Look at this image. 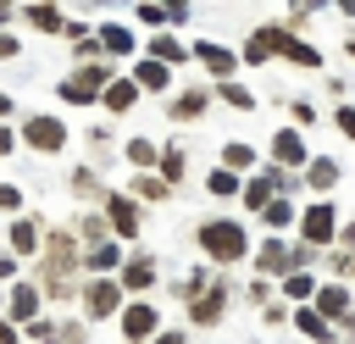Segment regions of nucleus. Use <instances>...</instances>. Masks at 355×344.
<instances>
[{
    "label": "nucleus",
    "mask_w": 355,
    "mask_h": 344,
    "mask_svg": "<svg viewBox=\"0 0 355 344\" xmlns=\"http://www.w3.org/2000/svg\"><path fill=\"white\" fill-rule=\"evenodd\" d=\"M327 6H338L344 17H355V0H327Z\"/></svg>",
    "instance_id": "864d4df0"
},
{
    "label": "nucleus",
    "mask_w": 355,
    "mask_h": 344,
    "mask_svg": "<svg viewBox=\"0 0 355 344\" xmlns=\"http://www.w3.org/2000/svg\"><path fill=\"white\" fill-rule=\"evenodd\" d=\"M22 338L28 344H55V322L50 316H33V322H22Z\"/></svg>",
    "instance_id": "e433bc0d"
},
{
    "label": "nucleus",
    "mask_w": 355,
    "mask_h": 344,
    "mask_svg": "<svg viewBox=\"0 0 355 344\" xmlns=\"http://www.w3.org/2000/svg\"><path fill=\"white\" fill-rule=\"evenodd\" d=\"M116 327H122L128 344H150V338L161 333V305H155L150 294H128L122 311H116Z\"/></svg>",
    "instance_id": "39448f33"
},
{
    "label": "nucleus",
    "mask_w": 355,
    "mask_h": 344,
    "mask_svg": "<svg viewBox=\"0 0 355 344\" xmlns=\"http://www.w3.org/2000/svg\"><path fill=\"white\" fill-rule=\"evenodd\" d=\"M94 39H100V50H105V55H133V44H139V33H133L128 22H100V28H94Z\"/></svg>",
    "instance_id": "a878e982"
},
{
    "label": "nucleus",
    "mask_w": 355,
    "mask_h": 344,
    "mask_svg": "<svg viewBox=\"0 0 355 344\" xmlns=\"http://www.w3.org/2000/svg\"><path fill=\"white\" fill-rule=\"evenodd\" d=\"M239 189H244V172H227L222 161H216V166L205 172V194H211V200H233Z\"/></svg>",
    "instance_id": "c756f323"
},
{
    "label": "nucleus",
    "mask_w": 355,
    "mask_h": 344,
    "mask_svg": "<svg viewBox=\"0 0 355 344\" xmlns=\"http://www.w3.org/2000/svg\"><path fill=\"white\" fill-rule=\"evenodd\" d=\"M111 78H116L111 61H78V67L55 83V94H61L67 105H100V89H105Z\"/></svg>",
    "instance_id": "20e7f679"
},
{
    "label": "nucleus",
    "mask_w": 355,
    "mask_h": 344,
    "mask_svg": "<svg viewBox=\"0 0 355 344\" xmlns=\"http://www.w3.org/2000/svg\"><path fill=\"white\" fill-rule=\"evenodd\" d=\"M311 311H322L333 327H355V294H349V283H344V277H333V283H316V294H311Z\"/></svg>",
    "instance_id": "1a4fd4ad"
},
{
    "label": "nucleus",
    "mask_w": 355,
    "mask_h": 344,
    "mask_svg": "<svg viewBox=\"0 0 355 344\" xmlns=\"http://www.w3.org/2000/svg\"><path fill=\"white\" fill-rule=\"evenodd\" d=\"M122 155H128V166H133V172H155L161 144H155V139H144V133H133V139L122 144Z\"/></svg>",
    "instance_id": "bb28decb"
},
{
    "label": "nucleus",
    "mask_w": 355,
    "mask_h": 344,
    "mask_svg": "<svg viewBox=\"0 0 355 344\" xmlns=\"http://www.w3.org/2000/svg\"><path fill=\"white\" fill-rule=\"evenodd\" d=\"M39 305H44L39 283H33V277H17V283H11V300H6V322H17V327H22V322H33V316H39Z\"/></svg>",
    "instance_id": "dca6fc26"
},
{
    "label": "nucleus",
    "mask_w": 355,
    "mask_h": 344,
    "mask_svg": "<svg viewBox=\"0 0 355 344\" xmlns=\"http://www.w3.org/2000/svg\"><path fill=\"white\" fill-rule=\"evenodd\" d=\"M211 94H216V100H227L233 111H255V94H250L244 83H233V78H222V83H211Z\"/></svg>",
    "instance_id": "72a5a7b5"
},
{
    "label": "nucleus",
    "mask_w": 355,
    "mask_h": 344,
    "mask_svg": "<svg viewBox=\"0 0 355 344\" xmlns=\"http://www.w3.org/2000/svg\"><path fill=\"white\" fill-rule=\"evenodd\" d=\"M338 178H344V166H338L333 155H311V161L300 166V183H305L311 194H333V189H338Z\"/></svg>",
    "instance_id": "a211bd4d"
},
{
    "label": "nucleus",
    "mask_w": 355,
    "mask_h": 344,
    "mask_svg": "<svg viewBox=\"0 0 355 344\" xmlns=\"http://www.w3.org/2000/svg\"><path fill=\"white\" fill-rule=\"evenodd\" d=\"M338 222H344V211L333 205V194H316L311 205H300V222H294V233H300V244H311V250H333V239H338Z\"/></svg>",
    "instance_id": "7ed1b4c3"
},
{
    "label": "nucleus",
    "mask_w": 355,
    "mask_h": 344,
    "mask_svg": "<svg viewBox=\"0 0 355 344\" xmlns=\"http://www.w3.org/2000/svg\"><path fill=\"white\" fill-rule=\"evenodd\" d=\"M6 244H11V255L33 261V255H39V244H44V216H11Z\"/></svg>",
    "instance_id": "4468645a"
},
{
    "label": "nucleus",
    "mask_w": 355,
    "mask_h": 344,
    "mask_svg": "<svg viewBox=\"0 0 355 344\" xmlns=\"http://www.w3.org/2000/svg\"><path fill=\"white\" fill-rule=\"evenodd\" d=\"M255 216L266 222V233H288V227L300 222V205H294V194H277V200H266Z\"/></svg>",
    "instance_id": "393cba45"
},
{
    "label": "nucleus",
    "mask_w": 355,
    "mask_h": 344,
    "mask_svg": "<svg viewBox=\"0 0 355 344\" xmlns=\"http://www.w3.org/2000/svg\"><path fill=\"white\" fill-rule=\"evenodd\" d=\"M155 6H166V11H172V22H183V17H189V0H155Z\"/></svg>",
    "instance_id": "8fccbe9b"
},
{
    "label": "nucleus",
    "mask_w": 355,
    "mask_h": 344,
    "mask_svg": "<svg viewBox=\"0 0 355 344\" xmlns=\"http://www.w3.org/2000/svg\"><path fill=\"white\" fill-rule=\"evenodd\" d=\"M0 344H22V327H17V322H6V316H0Z\"/></svg>",
    "instance_id": "de8ad7c7"
},
{
    "label": "nucleus",
    "mask_w": 355,
    "mask_h": 344,
    "mask_svg": "<svg viewBox=\"0 0 355 344\" xmlns=\"http://www.w3.org/2000/svg\"><path fill=\"white\" fill-rule=\"evenodd\" d=\"M122 283L116 277H89L83 289H78V311H83V322H111L116 311H122Z\"/></svg>",
    "instance_id": "423d86ee"
},
{
    "label": "nucleus",
    "mask_w": 355,
    "mask_h": 344,
    "mask_svg": "<svg viewBox=\"0 0 355 344\" xmlns=\"http://www.w3.org/2000/svg\"><path fill=\"white\" fill-rule=\"evenodd\" d=\"M333 128H338L344 139H355V105H333Z\"/></svg>",
    "instance_id": "4c0bfd02"
},
{
    "label": "nucleus",
    "mask_w": 355,
    "mask_h": 344,
    "mask_svg": "<svg viewBox=\"0 0 355 344\" xmlns=\"http://www.w3.org/2000/svg\"><path fill=\"white\" fill-rule=\"evenodd\" d=\"M344 50H349V61H355V39H349V44H344Z\"/></svg>",
    "instance_id": "5fc2aeb1"
},
{
    "label": "nucleus",
    "mask_w": 355,
    "mask_h": 344,
    "mask_svg": "<svg viewBox=\"0 0 355 344\" xmlns=\"http://www.w3.org/2000/svg\"><path fill=\"white\" fill-rule=\"evenodd\" d=\"M128 78L139 83V94H166V89H172V67H166V61H150V55H139Z\"/></svg>",
    "instance_id": "aec40b11"
},
{
    "label": "nucleus",
    "mask_w": 355,
    "mask_h": 344,
    "mask_svg": "<svg viewBox=\"0 0 355 344\" xmlns=\"http://www.w3.org/2000/svg\"><path fill=\"white\" fill-rule=\"evenodd\" d=\"M17 272H22V255L0 250V283H17Z\"/></svg>",
    "instance_id": "ea45409f"
},
{
    "label": "nucleus",
    "mask_w": 355,
    "mask_h": 344,
    "mask_svg": "<svg viewBox=\"0 0 355 344\" xmlns=\"http://www.w3.org/2000/svg\"><path fill=\"white\" fill-rule=\"evenodd\" d=\"M194 244H200V255L211 261V266H239V261H250V227L239 222V216H205L200 227H194Z\"/></svg>",
    "instance_id": "f03ea898"
},
{
    "label": "nucleus",
    "mask_w": 355,
    "mask_h": 344,
    "mask_svg": "<svg viewBox=\"0 0 355 344\" xmlns=\"http://www.w3.org/2000/svg\"><path fill=\"white\" fill-rule=\"evenodd\" d=\"M155 255H122V266H116V283H122V294H150L155 289Z\"/></svg>",
    "instance_id": "2eb2a0df"
},
{
    "label": "nucleus",
    "mask_w": 355,
    "mask_h": 344,
    "mask_svg": "<svg viewBox=\"0 0 355 344\" xmlns=\"http://www.w3.org/2000/svg\"><path fill=\"white\" fill-rule=\"evenodd\" d=\"M250 266H255L261 277H283V272H294V244H288L283 233H272V239H261V244L250 250Z\"/></svg>",
    "instance_id": "9b49d317"
},
{
    "label": "nucleus",
    "mask_w": 355,
    "mask_h": 344,
    "mask_svg": "<svg viewBox=\"0 0 355 344\" xmlns=\"http://www.w3.org/2000/svg\"><path fill=\"white\" fill-rule=\"evenodd\" d=\"M22 22H28L33 33H61V28H67V11H61L55 0H33V6H22Z\"/></svg>",
    "instance_id": "4be33fe9"
},
{
    "label": "nucleus",
    "mask_w": 355,
    "mask_h": 344,
    "mask_svg": "<svg viewBox=\"0 0 355 344\" xmlns=\"http://www.w3.org/2000/svg\"><path fill=\"white\" fill-rule=\"evenodd\" d=\"M100 105H105L111 117H128V111L139 105V83H133V78H111V83L100 89Z\"/></svg>",
    "instance_id": "b1692460"
},
{
    "label": "nucleus",
    "mask_w": 355,
    "mask_h": 344,
    "mask_svg": "<svg viewBox=\"0 0 355 344\" xmlns=\"http://www.w3.org/2000/svg\"><path fill=\"white\" fill-rule=\"evenodd\" d=\"M17 55H22V39H17V33H6V28H0V61H17Z\"/></svg>",
    "instance_id": "79ce46f5"
},
{
    "label": "nucleus",
    "mask_w": 355,
    "mask_h": 344,
    "mask_svg": "<svg viewBox=\"0 0 355 344\" xmlns=\"http://www.w3.org/2000/svg\"><path fill=\"white\" fill-rule=\"evenodd\" d=\"M72 233H78V244L89 250V244H100V239H111V222H105V211H83V216L72 222Z\"/></svg>",
    "instance_id": "7c9ffc66"
},
{
    "label": "nucleus",
    "mask_w": 355,
    "mask_h": 344,
    "mask_svg": "<svg viewBox=\"0 0 355 344\" xmlns=\"http://www.w3.org/2000/svg\"><path fill=\"white\" fill-rule=\"evenodd\" d=\"M6 117H11V94L0 89V122H6Z\"/></svg>",
    "instance_id": "603ef678"
},
{
    "label": "nucleus",
    "mask_w": 355,
    "mask_h": 344,
    "mask_svg": "<svg viewBox=\"0 0 355 344\" xmlns=\"http://www.w3.org/2000/svg\"><path fill=\"white\" fill-rule=\"evenodd\" d=\"M17 144H22V139H17V133H11V128H6V122H0V161H6V155H11V150H17Z\"/></svg>",
    "instance_id": "49530a36"
},
{
    "label": "nucleus",
    "mask_w": 355,
    "mask_h": 344,
    "mask_svg": "<svg viewBox=\"0 0 355 344\" xmlns=\"http://www.w3.org/2000/svg\"><path fill=\"white\" fill-rule=\"evenodd\" d=\"M333 244H338V250H349V255H355V216H349V222H338V239H333Z\"/></svg>",
    "instance_id": "c03bdc74"
},
{
    "label": "nucleus",
    "mask_w": 355,
    "mask_h": 344,
    "mask_svg": "<svg viewBox=\"0 0 355 344\" xmlns=\"http://www.w3.org/2000/svg\"><path fill=\"white\" fill-rule=\"evenodd\" d=\"M288 117H294L300 128H311V122H316V105H311V100H294V105H288Z\"/></svg>",
    "instance_id": "a19ab883"
},
{
    "label": "nucleus",
    "mask_w": 355,
    "mask_h": 344,
    "mask_svg": "<svg viewBox=\"0 0 355 344\" xmlns=\"http://www.w3.org/2000/svg\"><path fill=\"white\" fill-rule=\"evenodd\" d=\"M222 166H227V172H244V178H250V172L261 166V155H255V144H244V139H227V144H222Z\"/></svg>",
    "instance_id": "cd10ccee"
},
{
    "label": "nucleus",
    "mask_w": 355,
    "mask_h": 344,
    "mask_svg": "<svg viewBox=\"0 0 355 344\" xmlns=\"http://www.w3.org/2000/svg\"><path fill=\"white\" fill-rule=\"evenodd\" d=\"M277 283H283V294H288L294 305H311V294H316V277H311V266H294V272H283Z\"/></svg>",
    "instance_id": "2f4dec72"
},
{
    "label": "nucleus",
    "mask_w": 355,
    "mask_h": 344,
    "mask_svg": "<svg viewBox=\"0 0 355 344\" xmlns=\"http://www.w3.org/2000/svg\"><path fill=\"white\" fill-rule=\"evenodd\" d=\"M205 105H211V89H205V83H189V89H178V94L166 100V117H172V122H200Z\"/></svg>",
    "instance_id": "f3484780"
},
{
    "label": "nucleus",
    "mask_w": 355,
    "mask_h": 344,
    "mask_svg": "<svg viewBox=\"0 0 355 344\" xmlns=\"http://www.w3.org/2000/svg\"><path fill=\"white\" fill-rule=\"evenodd\" d=\"M227 294H233V289H227V277H222V266H216V277H211L194 300H183V305H189V327H216V322L227 316Z\"/></svg>",
    "instance_id": "6e6552de"
},
{
    "label": "nucleus",
    "mask_w": 355,
    "mask_h": 344,
    "mask_svg": "<svg viewBox=\"0 0 355 344\" xmlns=\"http://www.w3.org/2000/svg\"><path fill=\"white\" fill-rule=\"evenodd\" d=\"M67 189H72L78 200H105V189H100V178H94V166H78V172L67 178Z\"/></svg>",
    "instance_id": "f704fd0d"
},
{
    "label": "nucleus",
    "mask_w": 355,
    "mask_h": 344,
    "mask_svg": "<svg viewBox=\"0 0 355 344\" xmlns=\"http://www.w3.org/2000/svg\"><path fill=\"white\" fill-rule=\"evenodd\" d=\"M83 338H89L83 322H61V327H55V344H83Z\"/></svg>",
    "instance_id": "58836bf2"
},
{
    "label": "nucleus",
    "mask_w": 355,
    "mask_h": 344,
    "mask_svg": "<svg viewBox=\"0 0 355 344\" xmlns=\"http://www.w3.org/2000/svg\"><path fill=\"white\" fill-rule=\"evenodd\" d=\"M316 6H327V0H294V11H316Z\"/></svg>",
    "instance_id": "3c124183"
},
{
    "label": "nucleus",
    "mask_w": 355,
    "mask_h": 344,
    "mask_svg": "<svg viewBox=\"0 0 355 344\" xmlns=\"http://www.w3.org/2000/svg\"><path fill=\"white\" fill-rule=\"evenodd\" d=\"M150 344H189V333H183V327H161Z\"/></svg>",
    "instance_id": "a18cd8bd"
},
{
    "label": "nucleus",
    "mask_w": 355,
    "mask_h": 344,
    "mask_svg": "<svg viewBox=\"0 0 355 344\" xmlns=\"http://www.w3.org/2000/svg\"><path fill=\"white\" fill-rule=\"evenodd\" d=\"M183 172H189V155H183V144H161V155H155V178H166L172 189L183 183Z\"/></svg>",
    "instance_id": "c85d7f7f"
},
{
    "label": "nucleus",
    "mask_w": 355,
    "mask_h": 344,
    "mask_svg": "<svg viewBox=\"0 0 355 344\" xmlns=\"http://www.w3.org/2000/svg\"><path fill=\"white\" fill-rule=\"evenodd\" d=\"M288 322H294L311 344H338V327H333L322 311H311V305H294V311H288Z\"/></svg>",
    "instance_id": "412c9836"
},
{
    "label": "nucleus",
    "mask_w": 355,
    "mask_h": 344,
    "mask_svg": "<svg viewBox=\"0 0 355 344\" xmlns=\"http://www.w3.org/2000/svg\"><path fill=\"white\" fill-rule=\"evenodd\" d=\"M17 139H22L28 150H39V155H61L72 133H67V122H61V117H50V111H33V117L22 122V133H17Z\"/></svg>",
    "instance_id": "0eeeda50"
},
{
    "label": "nucleus",
    "mask_w": 355,
    "mask_h": 344,
    "mask_svg": "<svg viewBox=\"0 0 355 344\" xmlns=\"http://www.w3.org/2000/svg\"><path fill=\"white\" fill-rule=\"evenodd\" d=\"M128 194H133V200H155V205H161V200L172 194V183H166V178H155V172H133Z\"/></svg>",
    "instance_id": "473e14b6"
},
{
    "label": "nucleus",
    "mask_w": 355,
    "mask_h": 344,
    "mask_svg": "<svg viewBox=\"0 0 355 344\" xmlns=\"http://www.w3.org/2000/svg\"><path fill=\"white\" fill-rule=\"evenodd\" d=\"M144 55H150V61H166V67H183V61H189V44H183L178 33H166V28H161V33H150V39H144Z\"/></svg>",
    "instance_id": "5701e85b"
},
{
    "label": "nucleus",
    "mask_w": 355,
    "mask_h": 344,
    "mask_svg": "<svg viewBox=\"0 0 355 344\" xmlns=\"http://www.w3.org/2000/svg\"><path fill=\"white\" fill-rule=\"evenodd\" d=\"M189 55L211 72V83H222V78H233V72H239V50H227V44H216V39H194V44H189Z\"/></svg>",
    "instance_id": "ddd939ff"
},
{
    "label": "nucleus",
    "mask_w": 355,
    "mask_h": 344,
    "mask_svg": "<svg viewBox=\"0 0 355 344\" xmlns=\"http://www.w3.org/2000/svg\"><path fill=\"white\" fill-rule=\"evenodd\" d=\"M266 161H272V166H283V172H300V166L311 161L305 133H300V128H277V133H272V144H266Z\"/></svg>",
    "instance_id": "f8f14e48"
},
{
    "label": "nucleus",
    "mask_w": 355,
    "mask_h": 344,
    "mask_svg": "<svg viewBox=\"0 0 355 344\" xmlns=\"http://www.w3.org/2000/svg\"><path fill=\"white\" fill-rule=\"evenodd\" d=\"M266 294H272V283H266V277H255V283H250V300H255V305H266Z\"/></svg>",
    "instance_id": "09e8293b"
},
{
    "label": "nucleus",
    "mask_w": 355,
    "mask_h": 344,
    "mask_svg": "<svg viewBox=\"0 0 355 344\" xmlns=\"http://www.w3.org/2000/svg\"><path fill=\"white\" fill-rule=\"evenodd\" d=\"M133 17H139V28H150V33H161V28L172 22V11H166V6H155V0H139V6H133Z\"/></svg>",
    "instance_id": "c9c22d12"
},
{
    "label": "nucleus",
    "mask_w": 355,
    "mask_h": 344,
    "mask_svg": "<svg viewBox=\"0 0 355 344\" xmlns=\"http://www.w3.org/2000/svg\"><path fill=\"white\" fill-rule=\"evenodd\" d=\"M0 211H22V189L17 183H0Z\"/></svg>",
    "instance_id": "37998d69"
},
{
    "label": "nucleus",
    "mask_w": 355,
    "mask_h": 344,
    "mask_svg": "<svg viewBox=\"0 0 355 344\" xmlns=\"http://www.w3.org/2000/svg\"><path fill=\"white\" fill-rule=\"evenodd\" d=\"M100 211H105V222H111V239H139V227H144V211H139V200H133V194H116V189H105Z\"/></svg>",
    "instance_id": "9d476101"
},
{
    "label": "nucleus",
    "mask_w": 355,
    "mask_h": 344,
    "mask_svg": "<svg viewBox=\"0 0 355 344\" xmlns=\"http://www.w3.org/2000/svg\"><path fill=\"white\" fill-rule=\"evenodd\" d=\"M116 266H122V239H100V244L83 250V272L89 277H116Z\"/></svg>",
    "instance_id": "6ab92c4d"
},
{
    "label": "nucleus",
    "mask_w": 355,
    "mask_h": 344,
    "mask_svg": "<svg viewBox=\"0 0 355 344\" xmlns=\"http://www.w3.org/2000/svg\"><path fill=\"white\" fill-rule=\"evenodd\" d=\"M78 272H83L78 233H72V227H44V244H39V261H33V283H39V294H50V300H72V294H78Z\"/></svg>",
    "instance_id": "f257e3e1"
}]
</instances>
